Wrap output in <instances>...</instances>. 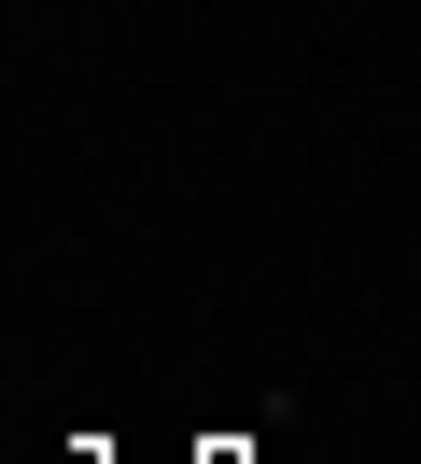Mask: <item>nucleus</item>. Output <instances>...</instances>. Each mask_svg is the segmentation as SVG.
I'll return each mask as SVG.
<instances>
[{
	"label": "nucleus",
	"mask_w": 421,
	"mask_h": 464,
	"mask_svg": "<svg viewBox=\"0 0 421 464\" xmlns=\"http://www.w3.org/2000/svg\"><path fill=\"white\" fill-rule=\"evenodd\" d=\"M407 282H421V239H407Z\"/></svg>",
	"instance_id": "nucleus-2"
},
{
	"label": "nucleus",
	"mask_w": 421,
	"mask_h": 464,
	"mask_svg": "<svg viewBox=\"0 0 421 464\" xmlns=\"http://www.w3.org/2000/svg\"><path fill=\"white\" fill-rule=\"evenodd\" d=\"M183 464H253V436H211V450H183Z\"/></svg>",
	"instance_id": "nucleus-1"
}]
</instances>
